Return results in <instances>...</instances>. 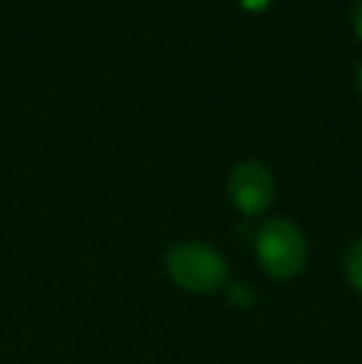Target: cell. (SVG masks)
Returning <instances> with one entry per match:
<instances>
[{
  "label": "cell",
  "instance_id": "4",
  "mask_svg": "<svg viewBox=\"0 0 362 364\" xmlns=\"http://www.w3.org/2000/svg\"><path fill=\"white\" fill-rule=\"evenodd\" d=\"M226 297H228V302H231V305H236V307H251L253 302H256L253 290L248 288V285H243V283L226 285Z\"/></svg>",
  "mask_w": 362,
  "mask_h": 364
},
{
  "label": "cell",
  "instance_id": "6",
  "mask_svg": "<svg viewBox=\"0 0 362 364\" xmlns=\"http://www.w3.org/2000/svg\"><path fill=\"white\" fill-rule=\"evenodd\" d=\"M353 30H355V35L362 40V0H358L355 8H353Z\"/></svg>",
  "mask_w": 362,
  "mask_h": 364
},
{
  "label": "cell",
  "instance_id": "5",
  "mask_svg": "<svg viewBox=\"0 0 362 364\" xmlns=\"http://www.w3.org/2000/svg\"><path fill=\"white\" fill-rule=\"evenodd\" d=\"M348 278L362 292V240L353 245V250L348 255Z\"/></svg>",
  "mask_w": 362,
  "mask_h": 364
},
{
  "label": "cell",
  "instance_id": "2",
  "mask_svg": "<svg viewBox=\"0 0 362 364\" xmlns=\"http://www.w3.org/2000/svg\"><path fill=\"white\" fill-rule=\"evenodd\" d=\"M256 253L263 270L273 278H295L303 270L308 248L298 225L285 218H273L258 228Z\"/></svg>",
  "mask_w": 362,
  "mask_h": 364
},
{
  "label": "cell",
  "instance_id": "8",
  "mask_svg": "<svg viewBox=\"0 0 362 364\" xmlns=\"http://www.w3.org/2000/svg\"><path fill=\"white\" fill-rule=\"evenodd\" d=\"M358 87H360V95H362V63H360V68H358Z\"/></svg>",
  "mask_w": 362,
  "mask_h": 364
},
{
  "label": "cell",
  "instance_id": "1",
  "mask_svg": "<svg viewBox=\"0 0 362 364\" xmlns=\"http://www.w3.org/2000/svg\"><path fill=\"white\" fill-rule=\"evenodd\" d=\"M166 268L176 285L193 292H213L228 283V268L221 253L198 240L176 245L166 258Z\"/></svg>",
  "mask_w": 362,
  "mask_h": 364
},
{
  "label": "cell",
  "instance_id": "7",
  "mask_svg": "<svg viewBox=\"0 0 362 364\" xmlns=\"http://www.w3.org/2000/svg\"><path fill=\"white\" fill-rule=\"evenodd\" d=\"M241 5L246 10H251V13H261V10H266L271 5V0H241Z\"/></svg>",
  "mask_w": 362,
  "mask_h": 364
},
{
  "label": "cell",
  "instance_id": "3",
  "mask_svg": "<svg viewBox=\"0 0 362 364\" xmlns=\"http://www.w3.org/2000/svg\"><path fill=\"white\" fill-rule=\"evenodd\" d=\"M273 191L275 183L271 171L258 161H241L228 176V196L238 211L248 216L266 211L273 201Z\"/></svg>",
  "mask_w": 362,
  "mask_h": 364
}]
</instances>
